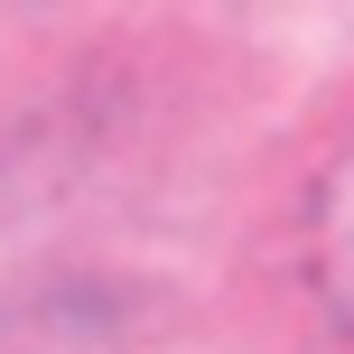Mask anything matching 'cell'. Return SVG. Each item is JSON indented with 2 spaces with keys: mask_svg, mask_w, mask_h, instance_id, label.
I'll use <instances>...</instances> for the list:
<instances>
[{
  "mask_svg": "<svg viewBox=\"0 0 354 354\" xmlns=\"http://www.w3.org/2000/svg\"><path fill=\"white\" fill-rule=\"evenodd\" d=\"M308 289L336 317V336L354 345V140L336 149V168L308 196Z\"/></svg>",
  "mask_w": 354,
  "mask_h": 354,
  "instance_id": "cell-1",
  "label": "cell"
}]
</instances>
